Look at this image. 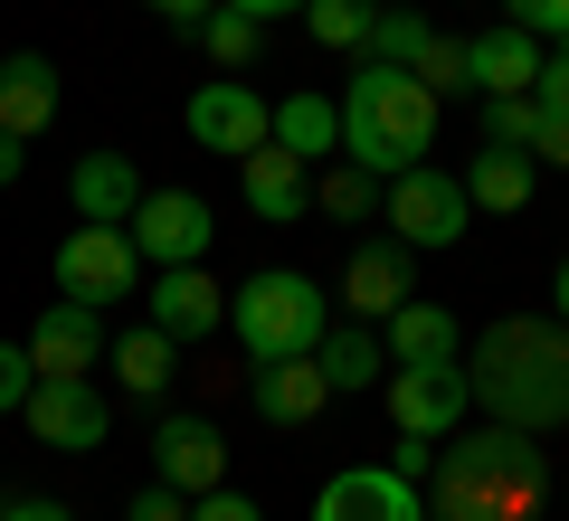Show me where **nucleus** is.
<instances>
[{"instance_id": "obj_9", "label": "nucleus", "mask_w": 569, "mask_h": 521, "mask_svg": "<svg viewBox=\"0 0 569 521\" xmlns=\"http://www.w3.org/2000/svg\"><path fill=\"white\" fill-rule=\"evenodd\" d=\"M133 284H142V257H133V238L123 228H77V238L58 247V294L67 303H133Z\"/></svg>"}, {"instance_id": "obj_35", "label": "nucleus", "mask_w": 569, "mask_h": 521, "mask_svg": "<svg viewBox=\"0 0 569 521\" xmlns=\"http://www.w3.org/2000/svg\"><path fill=\"white\" fill-rule=\"evenodd\" d=\"M190 521H266V512H257V493H228L219 483V493H190Z\"/></svg>"}, {"instance_id": "obj_36", "label": "nucleus", "mask_w": 569, "mask_h": 521, "mask_svg": "<svg viewBox=\"0 0 569 521\" xmlns=\"http://www.w3.org/2000/svg\"><path fill=\"white\" fill-rule=\"evenodd\" d=\"M522 152H531V161H550V171H569V114H541Z\"/></svg>"}, {"instance_id": "obj_15", "label": "nucleus", "mask_w": 569, "mask_h": 521, "mask_svg": "<svg viewBox=\"0 0 569 521\" xmlns=\"http://www.w3.org/2000/svg\"><path fill=\"white\" fill-rule=\"evenodd\" d=\"M247 408H257L266 427H305V418H323V370H313V351H284V361H247Z\"/></svg>"}, {"instance_id": "obj_39", "label": "nucleus", "mask_w": 569, "mask_h": 521, "mask_svg": "<svg viewBox=\"0 0 569 521\" xmlns=\"http://www.w3.org/2000/svg\"><path fill=\"white\" fill-rule=\"evenodd\" d=\"M219 10H247V20H284V10H305V0H219Z\"/></svg>"}, {"instance_id": "obj_24", "label": "nucleus", "mask_w": 569, "mask_h": 521, "mask_svg": "<svg viewBox=\"0 0 569 521\" xmlns=\"http://www.w3.org/2000/svg\"><path fill=\"white\" fill-rule=\"evenodd\" d=\"M171 361H181V341L152 332V322H142V332H123V341H104V370H114L123 399H162V389H171Z\"/></svg>"}, {"instance_id": "obj_26", "label": "nucleus", "mask_w": 569, "mask_h": 521, "mask_svg": "<svg viewBox=\"0 0 569 521\" xmlns=\"http://www.w3.org/2000/svg\"><path fill=\"white\" fill-rule=\"evenodd\" d=\"M313 209H323V219H342V228H361V219H380V181H370L361 161H332L323 181H313Z\"/></svg>"}, {"instance_id": "obj_6", "label": "nucleus", "mask_w": 569, "mask_h": 521, "mask_svg": "<svg viewBox=\"0 0 569 521\" xmlns=\"http://www.w3.org/2000/svg\"><path fill=\"white\" fill-rule=\"evenodd\" d=\"M181 123H190V142H200V152L247 161L266 133H276V104H266L247 77H200V86H190V104H181Z\"/></svg>"}, {"instance_id": "obj_4", "label": "nucleus", "mask_w": 569, "mask_h": 521, "mask_svg": "<svg viewBox=\"0 0 569 521\" xmlns=\"http://www.w3.org/2000/svg\"><path fill=\"white\" fill-rule=\"evenodd\" d=\"M380 228L399 247H456L475 228V200H466V181L456 171H437V161H408V171H389L380 181Z\"/></svg>"}, {"instance_id": "obj_37", "label": "nucleus", "mask_w": 569, "mask_h": 521, "mask_svg": "<svg viewBox=\"0 0 569 521\" xmlns=\"http://www.w3.org/2000/svg\"><path fill=\"white\" fill-rule=\"evenodd\" d=\"M0 521H77L67 502H48V493H20V502H0Z\"/></svg>"}, {"instance_id": "obj_13", "label": "nucleus", "mask_w": 569, "mask_h": 521, "mask_svg": "<svg viewBox=\"0 0 569 521\" xmlns=\"http://www.w3.org/2000/svg\"><path fill=\"white\" fill-rule=\"evenodd\" d=\"M313 521H427V493L399 464H342V474L313 493Z\"/></svg>"}, {"instance_id": "obj_16", "label": "nucleus", "mask_w": 569, "mask_h": 521, "mask_svg": "<svg viewBox=\"0 0 569 521\" xmlns=\"http://www.w3.org/2000/svg\"><path fill=\"white\" fill-rule=\"evenodd\" d=\"M238 190H247V209H257L266 228H295V219H313V161L276 152V142H257V152L238 161Z\"/></svg>"}, {"instance_id": "obj_23", "label": "nucleus", "mask_w": 569, "mask_h": 521, "mask_svg": "<svg viewBox=\"0 0 569 521\" xmlns=\"http://www.w3.org/2000/svg\"><path fill=\"white\" fill-rule=\"evenodd\" d=\"M266 142H276V152H295V161L342 152V104L313 96V86H305V96H276V133H266Z\"/></svg>"}, {"instance_id": "obj_21", "label": "nucleus", "mask_w": 569, "mask_h": 521, "mask_svg": "<svg viewBox=\"0 0 569 521\" xmlns=\"http://www.w3.org/2000/svg\"><path fill=\"white\" fill-rule=\"evenodd\" d=\"M313 370H323L332 399H351V389H380V380H389V351H380V332H370V322H323Z\"/></svg>"}, {"instance_id": "obj_5", "label": "nucleus", "mask_w": 569, "mask_h": 521, "mask_svg": "<svg viewBox=\"0 0 569 521\" xmlns=\"http://www.w3.org/2000/svg\"><path fill=\"white\" fill-rule=\"evenodd\" d=\"M380 399H389V427H399V437H437V445L475 418L466 361H408V370H389V380H380Z\"/></svg>"}, {"instance_id": "obj_12", "label": "nucleus", "mask_w": 569, "mask_h": 521, "mask_svg": "<svg viewBox=\"0 0 569 521\" xmlns=\"http://www.w3.org/2000/svg\"><path fill=\"white\" fill-rule=\"evenodd\" d=\"M152 483H171V493H219L228 483V437L200 408H171V418L152 427Z\"/></svg>"}, {"instance_id": "obj_25", "label": "nucleus", "mask_w": 569, "mask_h": 521, "mask_svg": "<svg viewBox=\"0 0 569 521\" xmlns=\"http://www.w3.org/2000/svg\"><path fill=\"white\" fill-rule=\"evenodd\" d=\"M427 39H437V20H427L418 0H380V10H370L361 58H370V67H418V58H427Z\"/></svg>"}, {"instance_id": "obj_20", "label": "nucleus", "mask_w": 569, "mask_h": 521, "mask_svg": "<svg viewBox=\"0 0 569 521\" xmlns=\"http://www.w3.org/2000/svg\"><path fill=\"white\" fill-rule=\"evenodd\" d=\"M58 123V67L39 58V48H20V58H0V133H48Z\"/></svg>"}, {"instance_id": "obj_11", "label": "nucleus", "mask_w": 569, "mask_h": 521, "mask_svg": "<svg viewBox=\"0 0 569 521\" xmlns=\"http://www.w3.org/2000/svg\"><path fill=\"white\" fill-rule=\"evenodd\" d=\"M104 341H114V332H104V313H96V303H67V294H58L39 322H29V341H20V351H29V370H39V380H96Z\"/></svg>"}, {"instance_id": "obj_2", "label": "nucleus", "mask_w": 569, "mask_h": 521, "mask_svg": "<svg viewBox=\"0 0 569 521\" xmlns=\"http://www.w3.org/2000/svg\"><path fill=\"white\" fill-rule=\"evenodd\" d=\"M427 142H437V96H427L408 67H351L342 86V161H361L370 181H389V171H408V161H427Z\"/></svg>"}, {"instance_id": "obj_38", "label": "nucleus", "mask_w": 569, "mask_h": 521, "mask_svg": "<svg viewBox=\"0 0 569 521\" xmlns=\"http://www.w3.org/2000/svg\"><path fill=\"white\" fill-rule=\"evenodd\" d=\"M152 10H162V20H171V29H200V20H209V10H219V0H152Z\"/></svg>"}, {"instance_id": "obj_28", "label": "nucleus", "mask_w": 569, "mask_h": 521, "mask_svg": "<svg viewBox=\"0 0 569 521\" xmlns=\"http://www.w3.org/2000/svg\"><path fill=\"white\" fill-rule=\"evenodd\" d=\"M370 10H380V0H305L295 20H305L323 48H351V58H361V39H370Z\"/></svg>"}, {"instance_id": "obj_18", "label": "nucleus", "mask_w": 569, "mask_h": 521, "mask_svg": "<svg viewBox=\"0 0 569 521\" xmlns=\"http://www.w3.org/2000/svg\"><path fill=\"white\" fill-rule=\"evenodd\" d=\"M67 200H77L86 228H123L142 209V171L133 152H77V171H67Z\"/></svg>"}, {"instance_id": "obj_41", "label": "nucleus", "mask_w": 569, "mask_h": 521, "mask_svg": "<svg viewBox=\"0 0 569 521\" xmlns=\"http://www.w3.org/2000/svg\"><path fill=\"white\" fill-rule=\"evenodd\" d=\"M550 313H560V322H569V257H560V265H550Z\"/></svg>"}, {"instance_id": "obj_31", "label": "nucleus", "mask_w": 569, "mask_h": 521, "mask_svg": "<svg viewBox=\"0 0 569 521\" xmlns=\"http://www.w3.org/2000/svg\"><path fill=\"white\" fill-rule=\"evenodd\" d=\"M503 20L531 29L541 48H569V0H503Z\"/></svg>"}, {"instance_id": "obj_17", "label": "nucleus", "mask_w": 569, "mask_h": 521, "mask_svg": "<svg viewBox=\"0 0 569 521\" xmlns=\"http://www.w3.org/2000/svg\"><path fill=\"white\" fill-rule=\"evenodd\" d=\"M370 332H380L389 370H408V361H466V322H456L447 303H418V294H408L399 313H380Z\"/></svg>"}, {"instance_id": "obj_40", "label": "nucleus", "mask_w": 569, "mask_h": 521, "mask_svg": "<svg viewBox=\"0 0 569 521\" xmlns=\"http://www.w3.org/2000/svg\"><path fill=\"white\" fill-rule=\"evenodd\" d=\"M20 161H29V152H20V133H0V190L20 181Z\"/></svg>"}, {"instance_id": "obj_27", "label": "nucleus", "mask_w": 569, "mask_h": 521, "mask_svg": "<svg viewBox=\"0 0 569 521\" xmlns=\"http://www.w3.org/2000/svg\"><path fill=\"white\" fill-rule=\"evenodd\" d=\"M200 48H209V67H219V77H238V67H257L266 20H247V10H209V20H200Z\"/></svg>"}, {"instance_id": "obj_32", "label": "nucleus", "mask_w": 569, "mask_h": 521, "mask_svg": "<svg viewBox=\"0 0 569 521\" xmlns=\"http://www.w3.org/2000/svg\"><path fill=\"white\" fill-rule=\"evenodd\" d=\"M531 104H541V114H569V48H541V77H531Z\"/></svg>"}, {"instance_id": "obj_19", "label": "nucleus", "mask_w": 569, "mask_h": 521, "mask_svg": "<svg viewBox=\"0 0 569 521\" xmlns=\"http://www.w3.org/2000/svg\"><path fill=\"white\" fill-rule=\"evenodd\" d=\"M466 77H475V96H531V77H541V39L531 29H475L466 39Z\"/></svg>"}, {"instance_id": "obj_1", "label": "nucleus", "mask_w": 569, "mask_h": 521, "mask_svg": "<svg viewBox=\"0 0 569 521\" xmlns=\"http://www.w3.org/2000/svg\"><path fill=\"white\" fill-rule=\"evenodd\" d=\"M475 408L503 427H569V322L560 313H503L475 332Z\"/></svg>"}, {"instance_id": "obj_10", "label": "nucleus", "mask_w": 569, "mask_h": 521, "mask_svg": "<svg viewBox=\"0 0 569 521\" xmlns=\"http://www.w3.org/2000/svg\"><path fill=\"white\" fill-rule=\"evenodd\" d=\"M418 294V247H399L380 228V238H351V257H342V313L351 322H380V313H399V303Z\"/></svg>"}, {"instance_id": "obj_8", "label": "nucleus", "mask_w": 569, "mask_h": 521, "mask_svg": "<svg viewBox=\"0 0 569 521\" xmlns=\"http://www.w3.org/2000/svg\"><path fill=\"white\" fill-rule=\"evenodd\" d=\"M20 427H29L39 445H58V455H96V445L114 437V408H104L96 380H29Z\"/></svg>"}, {"instance_id": "obj_22", "label": "nucleus", "mask_w": 569, "mask_h": 521, "mask_svg": "<svg viewBox=\"0 0 569 521\" xmlns=\"http://www.w3.org/2000/svg\"><path fill=\"white\" fill-rule=\"evenodd\" d=\"M466 181L475 209H493V219H512V209H531V181H541V161L531 152H493V142H475V171H456Z\"/></svg>"}, {"instance_id": "obj_29", "label": "nucleus", "mask_w": 569, "mask_h": 521, "mask_svg": "<svg viewBox=\"0 0 569 521\" xmlns=\"http://www.w3.org/2000/svg\"><path fill=\"white\" fill-rule=\"evenodd\" d=\"M531 123H541V104H531V96H485V123H475V142H493V152H522Z\"/></svg>"}, {"instance_id": "obj_3", "label": "nucleus", "mask_w": 569, "mask_h": 521, "mask_svg": "<svg viewBox=\"0 0 569 521\" xmlns=\"http://www.w3.org/2000/svg\"><path fill=\"white\" fill-rule=\"evenodd\" d=\"M228 332L247 341V361H284V351H313L323 341V284L295 275V265H266L228 294Z\"/></svg>"}, {"instance_id": "obj_14", "label": "nucleus", "mask_w": 569, "mask_h": 521, "mask_svg": "<svg viewBox=\"0 0 569 521\" xmlns=\"http://www.w3.org/2000/svg\"><path fill=\"white\" fill-rule=\"evenodd\" d=\"M152 332H171L190 351V341H209V332H228V294L209 284V265H152Z\"/></svg>"}, {"instance_id": "obj_30", "label": "nucleus", "mask_w": 569, "mask_h": 521, "mask_svg": "<svg viewBox=\"0 0 569 521\" xmlns=\"http://www.w3.org/2000/svg\"><path fill=\"white\" fill-rule=\"evenodd\" d=\"M408 77H418L437 104H447V96H475V77H466V39H427V58L408 67Z\"/></svg>"}, {"instance_id": "obj_33", "label": "nucleus", "mask_w": 569, "mask_h": 521, "mask_svg": "<svg viewBox=\"0 0 569 521\" xmlns=\"http://www.w3.org/2000/svg\"><path fill=\"white\" fill-rule=\"evenodd\" d=\"M29 380H39V370H29V351H20V341H0V418H20Z\"/></svg>"}, {"instance_id": "obj_7", "label": "nucleus", "mask_w": 569, "mask_h": 521, "mask_svg": "<svg viewBox=\"0 0 569 521\" xmlns=\"http://www.w3.org/2000/svg\"><path fill=\"white\" fill-rule=\"evenodd\" d=\"M123 238H133L142 265H209V238H219V219H209L200 190H142V209L123 219Z\"/></svg>"}, {"instance_id": "obj_34", "label": "nucleus", "mask_w": 569, "mask_h": 521, "mask_svg": "<svg viewBox=\"0 0 569 521\" xmlns=\"http://www.w3.org/2000/svg\"><path fill=\"white\" fill-rule=\"evenodd\" d=\"M123 521H190V493H171V483H142V493L123 502Z\"/></svg>"}]
</instances>
